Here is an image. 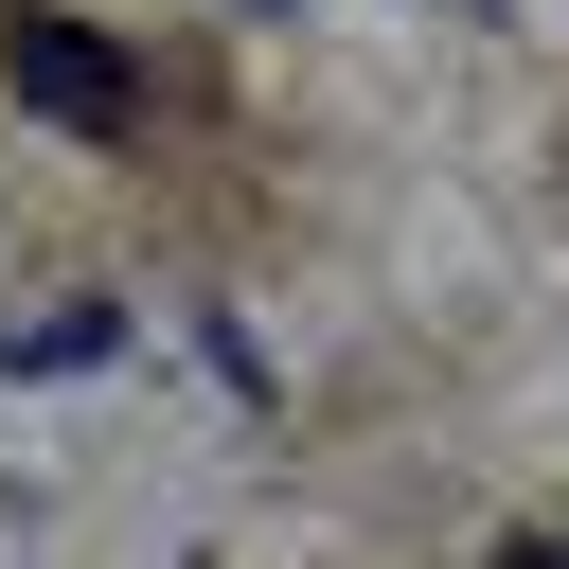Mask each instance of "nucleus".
Instances as JSON below:
<instances>
[{"label":"nucleus","instance_id":"nucleus-4","mask_svg":"<svg viewBox=\"0 0 569 569\" xmlns=\"http://www.w3.org/2000/svg\"><path fill=\"white\" fill-rule=\"evenodd\" d=\"M267 18H284V0H267Z\"/></svg>","mask_w":569,"mask_h":569},{"label":"nucleus","instance_id":"nucleus-3","mask_svg":"<svg viewBox=\"0 0 569 569\" xmlns=\"http://www.w3.org/2000/svg\"><path fill=\"white\" fill-rule=\"evenodd\" d=\"M516 569H569V551H516Z\"/></svg>","mask_w":569,"mask_h":569},{"label":"nucleus","instance_id":"nucleus-2","mask_svg":"<svg viewBox=\"0 0 569 569\" xmlns=\"http://www.w3.org/2000/svg\"><path fill=\"white\" fill-rule=\"evenodd\" d=\"M107 338H124L107 302H53V320H18V338H0V373H89Z\"/></svg>","mask_w":569,"mask_h":569},{"label":"nucleus","instance_id":"nucleus-1","mask_svg":"<svg viewBox=\"0 0 569 569\" xmlns=\"http://www.w3.org/2000/svg\"><path fill=\"white\" fill-rule=\"evenodd\" d=\"M0 89H18L36 124H71V142H124V124H142V71H124L89 18H53V0L0 18Z\"/></svg>","mask_w":569,"mask_h":569}]
</instances>
